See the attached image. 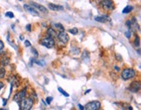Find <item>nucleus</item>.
<instances>
[{
    "instance_id": "c756f323",
    "label": "nucleus",
    "mask_w": 141,
    "mask_h": 110,
    "mask_svg": "<svg viewBox=\"0 0 141 110\" xmlns=\"http://www.w3.org/2000/svg\"><path fill=\"white\" fill-rule=\"evenodd\" d=\"M3 102H4L3 105H4V106H5V105L7 104V100H6V99H3Z\"/></svg>"
},
{
    "instance_id": "f3484780",
    "label": "nucleus",
    "mask_w": 141,
    "mask_h": 110,
    "mask_svg": "<svg viewBox=\"0 0 141 110\" xmlns=\"http://www.w3.org/2000/svg\"><path fill=\"white\" fill-rule=\"evenodd\" d=\"M4 75H5V69L3 68V67H1V68H0V79L4 78Z\"/></svg>"
},
{
    "instance_id": "a211bd4d",
    "label": "nucleus",
    "mask_w": 141,
    "mask_h": 110,
    "mask_svg": "<svg viewBox=\"0 0 141 110\" xmlns=\"http://www.w3.org/2000/svg\"><path fill=\"white\" fill-rule=\"evenodd\" d=\"M58 91L61 93L62 94L64 95V96H65V97H69V94H67L66 92L64 91V90H63V88H61V87H58Z\"/></svg>"
},
{
    "instance_id": "2eb2a0df",
    "label": "nucleus",
    "mask_w": 141,
    "mask_h": 110,
    "mask_svg": "<svg viewBox=\"0 0 141 110\" xmlns=\"http://www.w3.org/2000/svg\"><path fill=\"white\" fill-rule=\"evenodd\" d=\"M132 10V7L131 5H127L125 8V9H123V11H122V12L124 13V14H126V13H129V12H131Z\"/></svg>"
},
{
    "instance_id": "393cba45",
    "label": "nucleus",
    "mask_w": 141,
    "mask_h": 110,
    "mask_svg": "<svg viewBox=\"0 0 141 110\" xmlns=\"http://www.w3.org/2000/svg\"><path fill=\"white\" fill-rule=\"evenodd\" d=\"M25 46H26V47H30V46H31V43L29 42V40H25Z\"/></svg>"
},
{
    "instance_id": "ddd939ff",
    "label": "nucleus",
    "mask_w": 141,
    "mask_h": 110,
    "mask_svg": "<svg viewBox=\"0 0 141 110\" xmlns=\"http://www.w3.org/2000/svg\"><path fill=\"white\" fill-rule=\"evenodd\" d=\"M47 34H48L49 38H51V39H53V38L57 37V33H56L55 31L53 30V28H49L47 30Z\"/></svg>"
},
{
    "instance_id": "39448f33",
    "label": "nucleus",
    "mask_w": 141,
    "mask_h": 110,
    "mask_svg": "<svg viewBox=\"0 0 141 110\" xmlns=\"http://www.w3.org/2000/svg\"><path fill=\"white\" fill-rule=\"evenodd\" d=\"M25 95H26V88H24L23 90L19 92L18 94H16L13 100H14L16 102H20L23 99H25Z\"/></svg>"
},
{
    "instance_id": "7ed1b4c3",
    "label": "nucleus",
    "mask_w": 141,
    "mask_h": 110,
    "mask_svg": "<svg viewBox=\"0 0 141 110\" xmlns=\"http://www.w3.org/2000/svg\"><path fill=\"white\" fill-rule=\"evenodd\" d=\"M40 44H41L42 46L47 47V48H52V47L54 46V45H55V42H54L53 39H51V38H45V39H41Z\"/></svg>"
},
{
    "instance_id": "f257e3e1",
    "label": "nucleus",
    "mask_w": 141,
    "mask_h": 110,
    "mask_svg": "<svg viewBox=\"0 0 141 110\" xmlns=\"http://www.w3.org/2000/svg\"><path fill=\"white\" fill-rule=\"evenodd\" d=\"M33 106V101L31 98H25L19 102L20 110H31Z\"/></svg>"
},
{
    "instance_id": "cd10ccee",
    "label": "nucleus",
    "mask_w": 141,
    "mask_h": 110,
    "mask_svg": "<svg viewBox=\"0 0 141 110\" xmlns=\"http://www.w3.org/2000/svg\"><path fill=\"white\" fill-rule=\"evenodd\" d=\"M26 29H27L28 31H31V24H27L26 25Z\"/></svg>"
},
{
    "instance_id": "4c0bfd02",
    "label": "nucleus",
    "mask_w": 141,
    "mask_h": 110,
    "mask_svg": "<svg viewBox=\"0 0 141 110\" xmlns=\"http://www.w3.org/2000/svg\"><path fill=\"white\" fill-rule=\"evenodd\" d=\"M20 1H22V0H20Z\"/></svg>"
},
{
    "instance_id": "bb28decb",
    "label": "nucleus",
    "mask_w": 141,
    "mask_h": 110,
    "mask_svg": "<svg viewBox=\"0 0 141 110\" xmlns=\"http://www.w3.org/2000/svg\"><path fill=\"white\" fill-rule=\"evenodd\" d=\"M4 43H3V41L2 40H0V51H2L4 49Z\"/></svg>"
},
{
    "instance_id": "473e14b6",
    "label": "nucleus",
    "mask_w": 141,
    "mask_h": 110,
    "mask_svg": "<svg viewBox=\"0 0 141 110\" xmlns=\"http://www.w3.org/2000/svg\"><path fill=\"white\" fill-rule=\"evenodd\" d=\"M114 69H115L116 71H119V67H116V66L114 67Z\"/></svg>"
},
{
    "instance_id": "9d476101",
    "label": "nucleus",
    "mask_w": 141,
    "mask_h": 110,
    "mask_svg": "<svg viewBox=\"0 0 141 110\" xmlns=\"http://www.w3.org/2000/svg\"><path fill=\"white\" fill-rule=\"evenodd\" d=\"M110 17L107 15H103V16H98V17H95V20L98 22H100V23H105V22L110 21Z\"/></svg>"
},
{
    "instance_id": "e433bc0d",
    "label": "nucleus",
    "mask_w": 141,
    "mask_h": 110,
    "mask_svg": "<svg viewBox=\"0 0 141 110\" xmlns=\"http://www.w3.org/2000/svg\"><path fill=\"white\" fill-rule=\"evenodd\" d=\"M0 54H1V51H0Z\"/></svg>"
},
{
    "instance_id": "2f4dec72",
    "label": "nucleus",
    "mask_w": 141,
    "mask_h": 110,
    "mask_svg": "<svg viewBox=\"0 0 141 110\" xmlns=\"http://www.w3.org/2000/svg\"><path fill=\"white\" fill-rule=\"evenodd\" d=\"M78 107L80 108V110H84V107L83 106H81L80 104H78Z\"/></svg>"
},
{
    "instance_id": "6e6552de",
    "label": "nucleus",
    "mask_w": 141,
    "mask_h": 110,
    "mask_svg": "<svg viewBox=\"0 0 141 110\" xmlns=\"http://www.w3.org/2000/svg\"><path fill=\"white\" fill-rule=\"evenodd\" d=\"M57 37L58 38L59 41L64 44H66V43L69 41V36L67 35V33H65L64 31H61L57 35Z\"/></svg>"
},
{
    "instance_id": "c9c22d12",
    "label": "nucleus",
    "mask_w": 141,
    "mask_h": 110,
    "mask_svg": "<svg viewBox=\"0 0 141 110\" xmlns=\"http://www.w3.org/2000/svg\"><path fill=\"white\" fill-rule=\"evenodd\" d=\"M0 110H7V109H4V108H1Z\"/></svg>"
},
{
    "instance_id": "20e7f679",
    "label": "nucleus",
    "mask_w": 141,
    "mask_h": 110,
    "mask_svg": "<svg viewBox=\"0 0 141 110\" xmlns=\"http://www.w3.org/2000/svg\"><path fill=\"white\" fill-rule=\"evenodd\" d=\"M100 102L99 101H92L85 105V110H98L100 107Z\"/></svg>"
},
{
    "instance_id": "5701e85b",
    "label": "nucleus",
    "mask_w": 141,
    "mask_h": 110,
    "mask_svg": "<svg viewBox=\"0 0 141 110\" xmlns=\"http://www.w3.org/2000/svg\"><path fill=\"white\" fill-rule=\"evenodd\" d=\"M52 100H53V98H52V97H48V98H46V103H47V104H50L51 102H52Z\"/></svg>"
},
{
    "instance_id": "412c9836",
    "label": "nucleus",
    "mask_w": 141,
    "mask_h": 110,
    "mask_svg": "<svg viewBox=\"0 0 141 110\" xmlns=\"http://www.w3.org/2000/svg\"><path fill=\"white\" fill-rule=\"evenodd\" d=\"M134 45L136 47H138V46H139V38H138V37H136L135 41H134Z\"/></svg>"
},
{
    "instance_id": "72a5a7b5",
    "label": "nucleus",
    "mask_w": 141,
    "mask_h": 110,
    "mask_svg": "<svg viewBox=\"0 0 141 110\" xmlns=\"http://www.w3.org/2000/svg\"><path fill=\"white\" fill-rule=\"evenodd\" d=\"M20 39H21V40L24 39V36H22V35H21V36H20Z\"/></svg>"
},
{
    "instance_id": "a878e982",
    "label": "nucleus",
    "mask_w": 141,
    "mask_h": 110,
    "mask_svg": "<svg viewBox=\"0 0 141 110\" xmlns=\"http://www.w3.org/2000/svg\"><path fill=\"white\" fill-rule=\"evenodd\" d=\"M126 37L127 38V39H130L131 38V31H126Z\"/></svg>"
},
{
    "instance_id": "c85d7f7f",
    "label": "nucleus",
    "mask_w": 141,
    "mask_h": 110,
    "mask_svg": "<svg viewBox=\"0 0 141 110\" xmlns=\"http://www.w3.org/2000/svg\"><path fill=\"white\" fill-rule=\"evenodd\" d=\"M116 57H117V59H118L119 60H121V59H122V58H121V56H120L119 54H116Z\"/></svg>"
},
{
    "instance_id": "4468645a",
    "label": "nucleus",
    "mask_w": 141,
    "mask_h": 110,
    "mask_svg": "<svg viewBox=\"0 0 141 110\" xmlns=\"http://www.w3.org/2000/svg\"><path fill=\"white\" fill-rule=\"evenodd\" d=\"M10 63V59L8 58V57H4L1 60H0V64L2 65L3 67H5V66H7V65Z\"/></svg>"
},
{
    "instance_id": "b1692460",
    "label": "nucleus",
    "mask_w": 141,
    "mask_h": 110,
    "mask_svg": "<svg viewBox=\"0 0 141 110\" xmlns=\"http://www.w3.org/2000/svg\"><path fill=\"white\" fill-rule=\"evenodd\" d=\"M31 52H33L35 56H37V55H38V53H37V50L34 48V47H32V48H31Z\"/></svg>"
},
{
    "instance_id": "dca6fc26",
    "label": "nucleus",
    "mask_w": 141,
    "mask_h": 110,
    "mask_svg": "<svg viewBox=\"0 0 141 110\" xmlns=\"http://www.w3.org/2000/svg\"><path fill=\"white\" fill-rule=\"evenodd\" d=\"M54 26H55L58 31H59V32H61V31H64V27H63V25L61 24H54Z\"/></svg>"
},
{
    "instance_id": "6ab92c4d",
    "label": "nucleus",
    "mask_w": 141,
    "mask_h": 110,
    "mask_svg": "<svg viewBox=\"0 0 141 110\" xmlns=\"http://www.w3.org/2000/svg\"><path fill=\"white\" fill-rule=\"evenodd\" d=\"M36 64H37V65H39V66H42V67H44L45 65V62L42 59V60H35L34 61Z\"/></svg>"
},
{
    "instance_id": "4be33fe9",
    "label": "nucleus",
    "mask_w": 141,
    "mask_h": 110,
    "mask_svg": "<svg viewBox=\"0 0 141 110\" xmlns=\"http://www.w3.org/2000/svg\"><path fill=\"white\" fill-rule=\"evenodd\" d=\"M5 16H6V17H9V18H13V17H14V14H13L12 12H6V13H5Z\"/></svg>"
},
{
    "instance_id": "f704fd0d",
    "label": "nucleus",
    "mask_w": 141,
    "mask_h": 110,
    "mask_svg": "<svg viewBox=\"0 0 141 110\" xmlns=\"http://www.w3.org/2000/svg\"><path fill=\"white\" fill-rule=\"evenodd\" d=\"M90 91H91V90H87V91H86L85 93V94H88V93H89Z\"/></svg>"
},
{
    "instance_id": "f03ea898",
    "label": "nucleus",
    "mask_w": 141,
    "mask_h": 110,
    "mask_svg": "<svg viewBox=\"0 0 141 110\" xmlns=\"http://www.w3.org/2000/svg\"><path fill=\"white\" fill-rule=\"evenodd\" d=\"M121 76L124 79H130L135 76V71L132 68H126L125 70H123Z\"/></svg>"
},
{
    "instance_id": "7c9ffc66",
    "label": "nucleus",
    "mask_w": 141,
    "mask_h": 110,
    "mask_svg": "<svg viewBox=\"0 0 141 110\" xmlns=\"http://www.w3.org/2000/svg\"><path fill=\"white\" fill-rule=\"evenodd\" d=\"M3 86H4V83H3V82H1V81H0V90H1V89L3 88Z\"/></svg>"
},
{
    "instance_id": "0eeeda50",
    "label": "nucleus",
    "mask_w": 141,
    "mask_h": 110,
    "mask_svg": "<svg viewBox=\"0 0 141 110\" xmlns=\"http://www.w3.org/2000/svg\"><path fill=\"white\" fill-rule=\"evenodd\" d=\"M139 89H140V83L138 81H133L129 86V90L132 93H137L139 91Z\"/></svg>"
},
{
    "instance_id": "aec40b11",
    "label": "nucleus",
    "mask_w": 141,
    "mask_h": 110,
    "mask_svg": "<svg viewBox=\"0 0 141 110\" xmlns=\"http://www.w3.org/2000/svg\"><path fill=\"white\" fill-rule=\"evenodd\" d=\"M78 30L77 28H72V29L69 30V32L71 34H78Z\"/></svg>"
},
{
    "instance_id": "423d86ee",
    "label": "nucleus",
    "mask_w": 141,
    "mask_h": 110,
    "mask_svg": "<svg viewBox=\"0 0 141 110\" xmlns=\"http://www.w3.org/2000/svg\"><path fill=\"white\" fill-rule=\"evenodd\" d=\"M101 5L104 7L105 10H112L114 8L113 2L111 0H103L101 2Z\"/></svg>"
},
{
    "instance_id": "9b49d317",
    "label": "nucleus",
    "mask_w": 141,
    "mask_h": 110,
    "mask_svg": "<svg viewBox=\"0 0 141 110\" xmlns=\"http://www.w3.org/2000/svg\"><path fill=\"white\" fill-rule=\"evenodd\" d=\"M24 8H25V9L28 12H30L31 14H32V15L38 16V13H37V12L35 9H34L32 6L29 5V4H25V5H24Z\"/></svg>"
},
{
    "instance_id": "1a4fd4ad",
    "label": "nucleus",
    "mask_w": 141,
    "mask_h": 110,
    "mask_svg": "<svg viewBox=\"0 0 141 110\" xmlns=\"http://www.w3.org/2000/svg\"><path fill=\"white\" fill-rule=\"evenodd\" d=\"M30 4L31 6H32L33 8H37V10H39V12H42L44 13H46L47 12V9H46L45 7H44L43 5H41V4H38L35 3V2H30Z\"/></svg>"
},
{
    "instance_id": "f8f14e48",
    "label": "nucleus",
    "mask_w": 141,
    "mask_h": 110,
    "mask_svg": "<svg viewBox=\"0 0 141 110\" xmlns=\"http://www.w3.org/2000/svg\"><path fill=\"white\" fill-rule=\"evenodd\" d=\"M49 8L52 11H60V10H63V6L58 5V4H49Z\"/></svg>"
}]
</instances>
